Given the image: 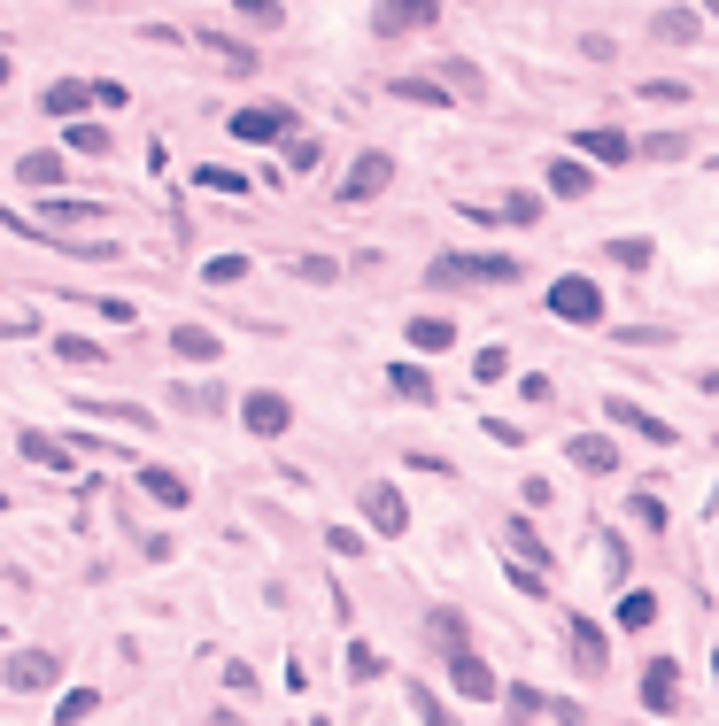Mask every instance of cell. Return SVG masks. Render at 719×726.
<instances>
[{
  "mask_svg": "<svg viewBox=\"0 0 719 726\" xmlns=\"http://www.w3.org/2000/svg\"><path fill=\"white\" fill-rule=\"evenodd\" d=\"M16 178L55 194V186H62V155H55V147H32V155H16Z\"/></svg>",
  "mask_w": 719,
  "mask_h": 726,
  "instance_id": "20",
  "label": "cell"
},
{
  "mask_svg": "<svg viewBox=\"0 0 719 726\" xmlns=\"http://www.w3.org/2000/svg\"><path fill=\"white\" fill-rule=\"evenodd\" d=\"M325 549H333V557H372V541L356 533V525H333V533H325Z\"/></svg>",
  "mask_w": 719,
  "mask_h": 726,
  "instance_id": "43",
  "label": "cell"
},
{
  "mask_svg": "<svg viewBox=\"0 0 719 726\" xmlns=\"http://www.w3.org/2000/svg\"><path fill=\"white\" fill-rule=\"evenodd\" d=\"M403 695H410V711H418V726H465V718H457V711H448V703H441V695H433L426 680H403Z\"/></svg>",
  "mask_w": 719,
  "mask_h": 726,
  "instance_id": "23",
  "label": "cell"
},
{
  "mask_svg": "<svg viewBox=\"0 0 719 726\" xmlns=\"http://www.w3.org/2000/svg\"><path fill=\"white\" fill-rule=\"evenodd\" d=\"M348 680H387V657L372 642H348Z\"/></svg>",
  "mask_w": 719,
  "mask_h": 726,
  "instance_id": "33",
  "label": "cell"
},
{
  "mask_svg": "<svg viewBox=\"0 0 719 726\" xmlns=\"http://www.w3.org/2000/svg\"><path fill=\"white\" fill-rule=\"evenodd\" d=\"M387 387H395L403 402H433V379L418 372V363H387Z\"/></svg>",
  "mask_w": 719,
  "mask_h": 726,
  "instance_id": "29",
  "label": "cell"
},
{
  "mask_svg": "<svg viewBox=\"0 0 719 726\" xmlns=\"http://www.w3.org/2000/svg\"><path fill=\"white\" fill-rule=\"evenodd\" d=\"M650 39H666V47H696V39H704V16H696V9H658V16H650Z\"/></svg>",
  "mask_w": 719,
  "mask_h": 726,
  "instance_id": "16",
  "label": "cell"
},
{
  "mask_svg": "<svg viewBox=\"0 0 719 726\" xmlns=\"http://www.w3.org/2000/svg\"><path fill=\"white\" fill-rule=\"evenodd\" d=\"M573 464H580V472H596V480H603V472H619V440H611V433H573Z\"/></svg>",
  "mask_w": 719,
  "mask_h": 726,
  "instance_id": "17",
  "label": "cell"
},
{
  "mask_svg": "<svg viewBox=\"0 0 719 726\" xmlns=\"http://www.w3.org/2000/svg\"><path fill=\"white\" fill-rule=\"evenodd\" d=\"M395 101H418V109H457V94H448L441 77H395Z\"/></svg>",
  "mask_w": 719,
  "mask_h": 726,
  "instance_id": "22",
  "label": "cell"
},
{
  "mask_svg": "<svg viewBox=\"0 0 719 726\" xmlns=\"http://www.w3.org/2000/svg\"><path fill=\"white\" fill-rule=\"evenodd\" d=\"M704 16H719V0H704Z\"/></svg>",
  "mask_w": 719,
  "mask_h": 726,
  "instance_id": "53",
  "label": "cell"
},
{
  "mask_svg": "<svg viewBox=\"0 0 719 726\" xmlns=\"http://www.w3.org/2000/svg\"><path fill=\"white\" fill-rule=\"evenodd\" d=\"M550 317H558V325H603L611 310H603V287H596V279L565 270V279L550 287Z\"/></svg>",
  "mask_w": 719,
  "mask_h": 726,
  "instance_id": "3",
  "label": "cell"
},
{
  "mask_svg": "<svg viewBox=\"0 0 719 726\" xmlns=\"http://www.w3.org/2000/svg\"><path fill=\"white\" fill-rule=\"evenodd\" d=\"M194 186H209V194H232V202H240L255 178H248V170H232V162H202V170H194Z\"/></svg>",
  "mask_w": 719,
  "mask_h": 726,
  "instance_id": "25",
  "label": "cell"
},
{
  "mask_svg": "<svg viewBox=\"0 0 719 726\" xmlns=\"http://www.w3.org/2000/svg\"><path fill=\"white\" fill-rule=\"evenodd\" d=\"M518 279H526L518 255H433L426 263V287H441V294L448 287H457V294L465 287H518Z\"/></svg>",
  "mask_w": 719,
  "mask_h": 726,
  "instance_id": "1",
  "label": "cell"
},
{
  "mask_svg": "<svg viewBox=\"0 0 719 726\" xmlns=\"http://www.w3.org/2000/svg\"><path fill=\"white\" fill-rule=\"evenodd\" d=\"M441 85H448V94H465V101H480V94H488V77H480L472 62H457V55L441 62Z\"/></svg>",
  "mask_w": 719,
  "mask_h": 726,
  "instance_id": "30",
  "label": "cell"
},
{
  "mask_svg": "<svg viewBox=\"0 0 719 726\" xmlns=\"http://www.w3.org/2000/svg\"><path fill=\"white\" fill-rule=\"evenodd\" d=\"M511 549H518V565H542V572H550V557H558V549H550V541L534 533L526 518H511Z\"/></svg>",
  "mask_w": 719,
  "mask_h": 726,
  "instance_id": "28",
  "label": "cell"
},
{
  "mask_svg": "<svg viewBox=\"0 0 719 726\" xmlns=\"http://www.w3.org/2000/svg\"><path fill=\"white\" fill-rule=\"evenodd\" d=\"M643 101H658V109H681V101H696L681 77H643Z\"/></svg>",
  "mask_w": 719,
  "mask_h": 726,
  "instance_id": "36",
  "label": "cell"
},
{
  "mask_svg": "<svg viewBox=\"0 0 719 726\" xmlns=\"http://www.w3.org/2000/svg\"><path fill=\"white\" fill-rule=\"evenodd\" d=\"M395 186V155H380V147H364L348 162V178H340V202H372V194H387Z\"/></svg>",
  "mask_w": 719,
  "mask_h": 726,
  "instance_id": "6",
  "label": "cell"
},
{
  "mask_svg": "<svg viewBox=\"0 0 719 726\" xmlns=\"http://www.w3.org/2000/svg\"><path fill=\"white\" fill-rule=\"evenodd\" d=\"M433 642H441V650H472V626H465L457 610H433Z\"/></svg>",
  "mask_w": 719,
  "mask_h": 726,
  "instance_id": "34",
  "label": "cell"
},
{
  "mask_svg": "<svg viewBox=\"0 0 719 726\" xmlns=\"http://www.w3.org/2000/svg\"><path fill=\"white\" fill-rule=\"evenodd\" d=\"M94 703H101L94 688H70V695L55 703V726H77V718H94Z\"/></svg>",
  "mask_w": 719,
  "mask_h": 726,
  "instance_id": "38",
  "label": "cell"
},
{
  "mask_svg": "<svg viewBox=\"0 0 719 726\" xmlns=\"http://www.w3.org/2000/svg\"><path fill=\"white\" fill-rule=\"evenodd\" d=\"M696 395H719V372H704V379H696Z\"/></svg>",
  "mask_w": 719,
  "mask_h": 726,
  "instance_id": "52",
  "label": "cell"
},
{
  "mask_svg": "<svg viewBox=\"0 0 719 726\" xmlns=\"http://www.w3.org/2000/svg\"><path fill=\"white\" fill-rule=\"evenodd\" d=\"M240 425H248L255 440H279V433L295 425V402L272 395V387H255V395H240Z\"/></svg>",
  "mask_w": 719,
  "mask_h": 726,
  "instance_id": "5",
  "label": "cell"
},
{
  "mask_svg": "<svg viewBox=\"0 0 719 726\" xmlns=\"http://www.w3.org/2000/svg\"><path fill=\"white\" fill-rule=\"evenodd\" d=\"M62 147H70V155H109V132L77 117V124H62Z\"/></svg>",
  "mask_w": 719,
  "mask_h": 726,
  "instance_id": "31",
  "label": "cell"
},
{
  "mask_svg": "<svg viewBox=\"0 0 719 726\" xmlns=\"http://www.w3.org/2000/svg\"><path fill=\"white\" fill-rule=\"evenodd\" d=\"M202 47H209V55H217V62H225V70H240V77H248V70H255V62H263V55H255V47H248V39H232V32H202Z\"/></svg>",
  "mask_w": 719,
  "mask_h": 726,
  "instance_id": "24",
  "label": "cell"
},
{
  "mask_svg": "<svg viewBox=\"0 0 719 726\" xmlns=\"http://www.w3.org/2000/svg\"><path fill=\"white\" fill-rule=\"evenodd\" d=\"M85 418H109V425H155V418L132 410V402H94V395H85Z\"/></svg>",
  "mask_w": 719,
  "mask_h": 726,
  "instance_id": "40",
  "label": "cell"
},
{
  "mask_svg": "<svg viewBox=\"0 0 719 726\" xmlns=\"http://www.w3.org/2000/svg\"><path fill=\"white\" fill-rule=\"evenodd\" d=\"M448 680H457V695H472V703H495L503 695V680H495V665L480 650H448Z\"/></svg>",
  "mask_w": 719,
  "mask_h": 726,
  "instance_id": "8",
  "label": "cell"
},
{
  "mask_svg": "<svg viewBox=\"0 0 719 726\" xmlns=\"http://www.w3.org/2000/svg\"><path fill=\"white\" fill-rule=\"evenodd\" d=\"M619 626H626V633L658 626V595H650V588H626V595H619Z\"/></svg>",
  "mask_w": 719,
  "mask_h": 726,
  "instance_id": "27",
  "label": "cell"
},
{
  "mask_svg": "<svg viewBox=\"0 0 719 726\" xmlns=\"http://www.w3.org/2000/svg\"><path fill=\"white\" fill-rule=\"evenodd\" d=\"M55 673H62V665H55L47 650H16V657H9V688H16V695H39V688H55Z\"/></svg>",
  "mask_w": 719,
  "mask_h": 726,
  "instance_id": "11",
  "label": "cell"
},
{
  "mask_svg": "<svg viewBox=\"0 0 719 726\" xmlns=\"http://www.w3.org/2000/svg\"><path fill=\"white\" fill-rule=\"evenodd\" d=\"M611 263H626V270H650V263H658V247H650V240H635V232H619V240H611Z\"/></svg>",
  "mask_w": 719,
  "mask_h": 726,
  "instance_id": "32",
  "label": "cell"
},
{
  "mask_svg": "<svg viewBox=\"0 0 719 726\" xmlns=\"http://www.w3.org/2000/svg\"><path fill=\"white\" fill-rule=\"evenodd\" d=\"M472 379H480V387L511 379V348H480V363H472Z\"/></svg>",
  "mask_w": 719,
  "mask_h": 726,
  "instance_id": "42",
  "label": "cell"
},
{
  "mask_svg": "<svg viewBox=\"0 0 719 726\" xmlns=\"http://www.w3.org/2000/svg\"><path fill=\"white\" fill-rule=\"evenodd\" d=\"M140 487H147L163 510H187V503H194V487L178 480V472H163V464H140Z\"/></svg>",
  "mask_w": 719,
  "mask_h": 726,
  "instance_id": "18",
  "label": "cell"
},
{
  "mask_svg": "<svg viewBox=\"0 0 719 726\" xmlns=\"http://www.w3.org/2000/svg\"><path fill=\"white\" fill-rule=\"evenodd\" d=\"M542 178H550V194H558V202H588V194H596L588 155H550V170H542Z\"/></svg>",
  "mask_w": 719,
  "mask_h": 726,
  "instance_id": "10",
  "label": "cell"
},
{
  "mask_svg": "<svg viewBox=\"0 0 719 726\" xmlns=\"http://www.w3.org/2000/svg\"><path fill=\"white\" fill-rule=\"evenodd\" d=\"M47 217H55V225H94L101 209H94V202H62V194H55V202H47Z\"/></svg>",
  "mask_w": 719,
  "mask_h": 726,
  "instance_id": "47",
  "label": "cell"
},
{
  "mask_svg": "<svg viewBox=\"0 0 719 726\" xmlns=\"http://www.w3.org/2000/svg\"><path fill=\"white\" fill-rule=\"evenodd\" d=\"M39 109H47V117H62V124H77V109H101V85H85V77H55L47 94H39Z\"/></svg>",
  "mask_w": 719,
  "mask_h": 726,
  "instance_id": "9",
  "label": "cell"
},
{
  "mask_svg": "<svg viewBox=\"0 0 719 726\" xmlns=\"http://www.w3.org/2000/svg\"><path fill=\"white\" fill-rule=\"evenodd\" d=\"M534 217H542V194H511L503 202V225H534Z\"/></svg>",
  "mask_w": 719,
  "mask_h": 726,
  "instance_id": "48",
  "label": "cell"
},
{
  "mask_svg": "<svg viewBox=\"0 0 719 726\" xmlns=\"http://www.w3.org/2000/svg\"><path fill=\"white\" fill-rule=\"evenodd\" d=\"M565 633H573V665H580V673H603V665H611V642H603V626H596V618H580V610H573V626H565Z\"/></svg>",
  "mask_w": 719,
  "mask_h": 726,
  "instance_id": "13",
  "label": "cell"
},
{
  "mask_svg": "<svg viewBox=\"0 0 719 726\" xmlns=\"http://www.w3.org/2000/svg\"><path fill=\"white\" fill-rule=\"evenodd\" d=\"M178 402H187V410H209V418H217V410H225L232 395H225V387L209 379V387H178Z\"/></svg>",
  "mask_w": 719,
  "mask_h": 726,
  "instance_id": "44",
  "label": "cell"
},
{
  "mask_svg": "<svg viewBox=\"0 0 719 726\" xmlns=\"http://www.w3.org/2000/svg\"><path fill=\"white\" fill-rule=\"evenodd\" d=\"M711 673H719V650H711Z\"/></svg>",
  "mask_w": 719,
  "mask_h": 726,
  "instance_id": "55",
  "label": "cell"
},
{
  "mask_svg": "<svg viewBox=\"0 0 719 726\" xmlns=\"http://www.w3.org/2000/svg\"><path fill=\"white\" fill-rule=\"evenodd\" d=\"M573 155H588V162H626V155H635V140H626L619 124H588V132L573 140Z\"/></svg>",
  "mask_w": 719,
  "mask_h": 726,
  "instance_id": "15",
  "label": "cell"
},
{
  "mask_svg": "<svg viewBox=\"0 0 719 726\" xmlns=\"http://www.w3.org/2000/svg\"><path fill=\"white\" fill-rule=\"evenodd\" d=\"M635 726H643V718H635Z\"/></svg>",
  "mask_w": 719,
  "mask_h": 726,
  "instance_id": "56",
  "label": "cell"
},
{
  "mask_svg": "<svg viewBox=\"0 0 719 726\" xmlns=\"http://www.w3.org/2000/svg\"><path fill=\"white\" fill-rule=\"evenodd\" d=\"M16 457H24V464L62 472V464H70V448H62V440H47V433H16Z\"/></svg>",
  "mask_w": 719,
  "mask_h": 726,
  "instance_id": "26",
  "label": "cell"
},
{
  "mask_svg": "<svg viewBox=\"0 0 719 726\" xmlns=\"http://www.w3.org/2000/svg\"><path fill=\"white\" fill-rule=\"evenodd\" d=\"M403 332H410L418 355H448V348H457V325H448V317H410Z\"/></svg>",
  "mask_w": 719,
  "mask_h": 726,
  "instance_id": "19",
  "label": "cell"
},
{
  "mask_svg": "<svg viewBox=\"0 0 719 726\" xmlns=\"http://www.w3.org/2000/svg\"><path fill=\"white\" fill-rule=\"evenodd\" d=\"M310 726H333V718H310Z\"/></svg>",
  "mask_w": 719,
  "mask_h": 726,
  "instance_id": "54",
  "label": "cell"
},
{
  "mask_svg": "<svg viewBox=\"0 0 719 726\" xmlns=\"http://www.w3.org/2000/svg\"><path fill=\"white\" fill-rule=\"evenodd\" d=\"M225 124H232V140H248V147H287V140H295V109H287V101H248V109H232Z\"/></svg>",
  "mask_w": 719,
  "mask_h": 726,
  "instance_id": "2",
  "label": "cell"
},
{
  "mask_svg": "<svg viewBox=\"0 0 719 726\" xmlns=\"http://www.w3.org/2000/svg\"><path fill=\"white\" fill-rule=\"evenodd\" d=\"M170 348L187 355V363H217V355H225V340H217L209 325H178V332H170Z\"/></svg>",
  "mask_w": 719,
  "mask_h": 726,
  "instance_id": "21",
  "label": "cell"
},
{
  "mask_svg": "<svg viewBox=\"0 0 719 726\" xmlns=\"http://www.w3.org/2000/svg\"><path fill=\"white\" fill-rule=\"evenodd\" d=\"M603 418H611V425H635V433H643V440H658V448H673V425H666V418H650L643 402H626V395H611V402H603Z\"/></svg>",
  "mask_w": 719,
  "mask_h": 726,
  "instance_id": "14",
  "label": "cell"
},
{
  "mask_svg": "<svg viewBox=\"0 0 719 726\" xmlns=\"http://www.w3.org/2000/svg\"><path fill=\"white\" fill-rule=\"evenodd\" d=\"M202 279H209V287H240V279H248V255H209Z\"/></svg>",
  "mask_w": 719,
  "mask_h": 726,
  "instance_id": "37",
  "label": "cell"
},
{
  "mask_svg": "<svg viewBox=\"0 0 719 726\" xmlns=\"http://www.w3.org/2000/svg\"><path fill=\"white\" fill-rule=\"evenodd\" d=\"M55 355H62V363H77V372H94V363H109L94 340H77V332H62V340H55Z\"/></svg>",
  "mask_w": 719,
  "mask_h": 726,
  "instance_id": "35",
  "label": "cell"
},
{
  "mask_svg": "<svg viewBox=\"0 0 719 726\" xmlns=\"http://www.w3.org/2000/svg\"><path fill=\"white\" fill-rule=\"evenodd\" d=\"M356 503H364V525H372L380 541H403V533H410V503H403L395 487H356Z\"/></svg>",
  "mask_w": 719,
  "mask_h": 726,
  "instance_id": "7",
  "label": "cell"
},
{
  "mask_svg": "<svg viewBox=\"0 0 719 726\" xmlns=\"http://www.w3.org/2000/svg\"><path fill=\"white\" fill-rule=\"evenodd\" d=\"M681 703V665L673 657H650L643 665V711H673Z\"/></svg>",
  "mask_w": 719,
  "mask_h": 726,
  "instance_id": "12",
  "label": "cell"
},
{
  "mask_svg": "<svg viewBox=\"0 0 719 726\" xmlns=\"http://www.w3.org/2000/svg\"><path fill=\"white\" fill-rule=\"evenodd\" d=\"M310 162H317V140L295 132V140H287V170H310Z\"/></svg>",
  "mask_w": 719,
  "mask_h": 726,
  "instance_id": "50",
  "label": "cell"
},
{
  "mask_svg": "<svg viewBox=\"0 0 719 726\" xmlns=\"http://www.w3.org/2000/svg\"><path fill=\"white\" fill-rule=\"evenodd\" d=\"M433 16H441V0H380L372 32L380 39H410V32H433Z\"/></svg>",
  "mask_w": 719,
  "mask_h": 726,
  "instance_id": "4",
  "label": "cell"
},
{
  "mask_svg": "<svg viewBox=\"0 0 719 726\" xmlns=\"http://www.w3.org/2000/svg\"><path fill=\"white\" fill-rule=\"evenodd\" d=\"M626 518H635L643 533H666V503H658V495H635V503H626Z\"/></svg>",
  "mask_w": 719,
  "mask_h": 726,
  "instance_id": "45",
  "label": "cell"
},
{
  "mask_svg": "<svg viewBox=\"0 0 719 726\" xmlns=\"http://www.w3.org/2000/svg\"><path fill=\"white\" fill-rule=\"evenodd\" d=\"M287 270H295V279H310V287H325V279H340V263H333V255H295Z\"/></svg>",
  "mask_w": 719,
  "mask_h": 726,
  "instance_id": "41",
  "label": "cell"
},
{
  "mask_svg": "<svg viewBox=\"0 0 719 726\" xmlns=\"http://www.w3.org/2000/svg\"><path fill=\"white\" fill-rule=\"evenodd\" d=\"M488 440H503V448H518V440H526V425H511V418H488Z\"/></svg>",
  "mask_w": 719,
  "mask_h": 726,
  "instance_id": "51",
  "label": "cell"
},
{
  "mask_svg": "<svg viewBox=\"0 0 719 726\" xmlns=\"http://www.w3.org/2000/svg\"><path fill=\"white\" fill-rule=\"evenodd\" d=\"M643 155H650V162H681V155H688V140H681V132H650V140H643Z\"/></svg>",
  "mask_w": 719,
  "mask_h": 726,
  "instance_id": "46",
  "label": "cell"
},
{
  "mask_svg": "<svg viewBox=\"0 0 719 726\" xmlns=\"http://www.w3.org/2000/svg\"><path fill=\"white\" fill-rule=\"evenodd\" d=\"M94 310H101L109 325H132V317H140V302H124V294H94Z\"/></svg>",
  "mask_w": 719,
  "mask_h": 726,
  "instance_id": "49",
  "label": "cell"
},
{
  "mask_svg": "<svg viewBox=\"0 0 719 726\" xmlns=\"http://www.w3.org/2000/svg\"><path fill=\"white\" fill-rule=\"evenodd\" d=\"M232 9H240L255 32H279V24H287V9H279V0H232Z\"/></svg>",
  "mask_w": 719,
  "mask_h": 726,
  "instance_id": "39",
  "label": "cell"
}]
</instances>
